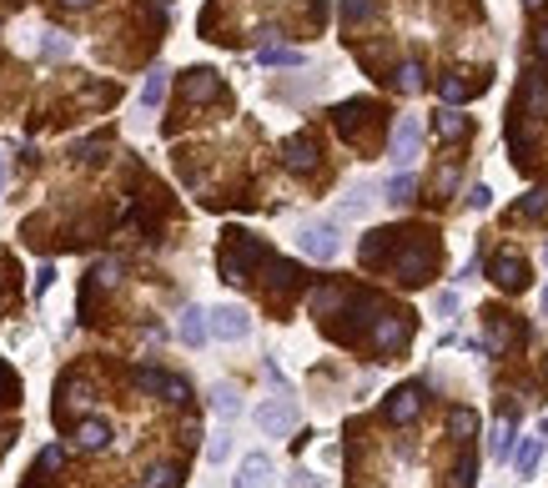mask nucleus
<instances>
[{
    "label": "nucleus",
    "instance_id": "obj_1",
    "mask_svg": "<svg viewBox=\"0 0 548 488\" xmlns=\"http://www.w3.org/2000/svg\"><path fill=\"white\" fill-rule=\"evenodd\" d=\"M358 257H362V267H382L403 287H418L438 272L443 247H438V232H428V227H382V232L362 236Z\"/></svg>",
    "mask_w": 548,
    "mask_h": 488
},
{
    "label": "nucleus",
    "instance_id": "obj_2",
    "mask_svg": "<svg viewBox=\"0 0 548 488\" xmlns=\"http://www.w3.org/2000/svg\"><path fill=\"white\" fill-rule=\"evenodd\" d=\"M266 247L262 236H251L242 232V227H232V232L221 236V252H217V267H221V283H232V287H247L251 277H257V267L266 262Z\"/></svg>",
    "mask_w": 548,
    "mask_h": 488
},
{
    "label": "nucleus",
    "instance_id": "obj_3",
    "mask_svg": "<svg viewBox=\"0 0 548 488\" xmlns=\"http://www.w3.org/2000/svg\"><path fill=\"white\" fill-rule=\"evenodd\" d=\"M377 116H382V111L358 96V101H343V106L332 111V127H337V136H343L347 146H367V131L377 127Z\"/></svg>",
    "mask_w": 548,
    "mask_h": 488
},
{
    "label": "nucleus",
    "instance_id": "obj_4",
    "mask_svg": "<svg viewBox=\"0 0 548 488\" xmlns=\"http://www.w3.org/2000/svg\"><path fill=\"white\" fill-rule=\"evenodd\" d=\"M257 272H266L262 283H266V298H272V302H282V298H292V292H302V283H307V272H302L297 262H282V257H272V252H266V262Z\"/></svg>",
    "mask_w": 548,
    "mask_h": 488
},
{
    "label": "nucleus",
    "instance_id": "obj_5",
    "mask_svg": "<svg viewBox=\"0 0 548 488\" xmlns=\"http://www.w3.org/2000/svg\"><path fill=\"white\" fill-rule=\"evenodd\" d=\"M488 277H493V287H503V292H523L529 287V257L523 252H493L488 257Z\"/></svg>",
    "mask_w": 548,
    "mask_h": 488
},
{
    "label": "nucleus",
    "instance_id": "obj_6",
    "mask_svg": "<svg viewBox=\"0 0 548 488\" xmlns=\"http://www.w3.org/2000/svg\"><path fill=\"white\" fill-rule=\"evenodd\" d=\"M206 332L221 337V343H242V337L251 332L247 307H232V302H227V307H212V313H206Z\"/></svg>",
    "mask_w": 548,
    "mask_h": 488
},
{
    "label": "nucleus",
    "instance_id": "obj_7",
    "mask_svg": "<svg viewBox=\"0 0 548 488\" xmlns=\"http://www.w3.org/2000/svg\"><path fill=\"white\" fill-rule=\"evenodd\" d=\"M297 247L313 257V262H332L343 242H337V227H332V221H307V227H302V236H297Z\"/></svg>",
    "mask_w": 548,
    "mask_h": 488
},
{
    "label": "nucleus",
    "instance_id": "obj_8",
    "mask_svg": "<svg viewBox=\"0 0 548 488\" xmlns=\"http://www.w3.org/2000/svg\"><path fill=\"white\" fill-rule=\"evenodd\" d=\"M423 403H428V398H423V383H403V388L388 398L382 418H388L392 428H407L413 418H418V413H423Z\"/></svg>",
    "mask_w": 548,
    "mask_h": 488
},
{
    "label": "nucleus",
    "instance_id": "obj_9",
    "mask_svg": "<svg viewBox=\"0 0 548 488\" xmlns=\"http://www.w3.org/2000/svg\"><path fill=\"white\" fill-rule=\"evenodd\" d=\"M317 157H322V146H317L313 131H297V136H287V146H282V167H287V172H297V176L317 172Z\"/></svg>",
    "mask_w": 548,
    "mask_h": 488
},
{
    "label": "nucleus",
    "instance_id": "obj_10",
    "mask_svg": "<svg viewBox=\"0 0 548 488\" xmlns=\"http://www.w3.org/2000/svg\"><path fill=\"white\" fill-rule=\"evenodd\" d=\"M257 428H262L266 438H287L297 428V408L287 398H266L262 408H257Z\"/></svg>",
    "mask_w": 548,
    "mask_h": 488
},
{
    "label": "nucleus",
    "instance_id": "obj_11",
    "mask_svg": "<svg viewBox=\"0 0 548 488\" xmlns=\"http://www.w3.org/2000/svg\"><path fill=\"white\" fill-rule=\"evenodd\" d=\"M217 96H221L217 71H202V66H197V71L181 76V101H187V106H202V101H217Z\"/></svg>",
    "mask_w": 548,
    "mask_h": 488
},
{
    "label": "nucleus",
    "instance_id": "obj_12",
    "mask_svg": "<svg viewBox=\"0 0 548 488\" xmlns=\"http://www.w3.org/2000/svg\"><path fill=\"white\" fill-rule=\"evenodd\" d=\"M418 142H423V121H418V116H403V121L392 127V161L407 167V161L418 157Z\"/></svg>",
    "mask_w": 548,
    "mask_h": 488
},
{
    "label": "nucleus",
    "instance_id": "obj_13",
    "mask_svg": "<svg viewBox=\"0 0 548 488\" xmlns=\"http://www.w3.org/2000/svg\"><path fill=\"white\" fill-rule=\"evenodd\" d=\"M76 448H86V453L111 448V423H106V418H81V423H76Z\"/></svg>",
    "mask_w": 548,
    "mask_h": 488
},
{
    "label": "nucleus",
    "instance_id": "obj_14",
    "mask_svg": "<svg viewBox=\"0 0 548 488\" xmlns=\"http://www.w3.org/2000/svg\"><path fill=\"white\" fill-rule=\"evenodd\" d=\"M236 488H272V458L247 453V463H242V473H236Z\"/></svg>",
    "mask_w": 548,
    "mask_h": 488
},
{
    "label": "nucleus",
    "instance_id": "obj_15",
    "mask_svg": "<svg viewBox=\"0 0 548 488\" xmlns=\"http://www.w3.org/2000/svg\"><path fill=\"white\" fill-rule=\"evenodd\" d=\"M488 328H493V337H488V347H503V343H513V347H523V337L529 332L518 328L508 313H488Z\"/></svg>",
    "mask_w": 548,
    "mask_h": 488
},
{
    "label": "nucleus",
    "instance_id": "obj_16",
    "mask_svg": "<svg viewBox=\"0 0 548 488\" xmlns=\"http://www.w3.org/2000/svg\"><path fill=\"white\" fill-rule=\"evenodd\" d=\"M544 443H548V423H538L529 438H523V448H518V473H523V478L538 469V453H544Z\"/></svg>",
    "mask_w": 548,
    "mask_h": 488
},
{
    "label": "nucleus",
    "instance_id": "obj_17",
    "mask_svg": "<svg viewBox=\"0 0 548 488\" xmlns=\"http://www.w3.org/2000/svg\"><path fill=\"white\" fill-rule=\"evenodd\" d=\"M478 91H488V76L463 81V71H453V76H443V101H473Z\"/></svg>",
    "mask_w": 548,
    "mask_h": 488
},
{
    "label": "nucleus",
    "instance_id": "obj_18",
    "mask_svg": "<svg viewBox=\"0 0 548 488\" xmlns=\"http://www.w3.org/2000/svg\"><path fill=\"white\" fill-rule=\"evenodd\" d=\"M212 413L227 418V423L242 413V393H236V383H217V388H212Z\"/></svg>",
    "mask_w": 548,
    "mask_h": 488
},
{
    "label": "nucleus",
    "instance_id": "obj_19",
    "mask_svg": "<svg viewBox=\"0 0 548 488\" xmlns=\"http://www.w3.org/2000/svg\"><path fill=\"white\" fill-rule=\"evenodd\" d=\"M488 453L498 458V463L513 458V418H498V423H493V433H488Z\"/></svg>",
    "mask_w": 548,
    "mask_h": 488
},
{
    "label": "nucleus",
    "instance_id": "obj_20",
    "mask_svg": "<svg viewBox=\"0 0 548 488\" xmlns=\"http://www.w3.org/2000/svg\"><path fill=\"white\" fill-rule=\"evenodd\" d=\"M181 343H187V347L206 343V313H202V307H187V313H181Z\"/></svg>",
    "mask_w": 548,
    "mask_h": 488
},
{
    "label": "nucleus",
    "instance_id": "obj_21",
    "mask_svg": "<svg viewBox=\"0 0 548 488\" xmlns=\"http://www.w3.org/2000/svg\"><path fill=\"white\" fill-rule=\"evenodd\" d=\"M413 197H418V176H413V172H397V176L388 182V202H392V206H407Z\"/></svg>",
    "mask_w": 548,
    "mask_h": 488
},
{
    "label": "nucleus",
    "instance_id": "obj_22",
    "mask_svg": "<svg viewBox=\"0 0 548 488\" xmlns=\"http://www.w3.org/2000/svg\"><path fill=\"white\" fill-rule=\"evenodd\" d=\"M443 142H458V136H468V116H458V111H438V121H433Z\"/></svg>",
    "mask_w": 548,
    "mask_h": 488
},
{
    "label": "nucleus",
    "instance_id": "obj_23",
    "mask_svg": "<svg viewBox=\"0 0 548 488\" xmlns=\"http://www.w3.org/2000/svg\"><path fill=\"white\" fill-rule=\"evenodd\" d=\"M176 484H181V469H176V463H151L142 478V488H176Z\"/></svg>",
    "mask_w": 548,
    "mask_h": 488
},
{
    "label": "nucleus",
    "instance_id": "obj_24",
    "mask_svg": "<svg viewBox=\"0 0 548 488\" xmlns=\"http://www.w3.org/2000/svg\"><path fill=\"white\" fill-rule=\"evenodd\" d=\"M161 101H166V71L157 66V71L146 76V86H142V106H146V111H157Z\"/></svg>",
    "mask_w": 548,
    "mask_h": 488
},
{
    "label": "nucleus",
    "instance_id": "obj_25",
    "mask_svg": "<svg viewBox=\"0 0 548 488\" xmlns=\"http://www.w3.org/2000/svg\"><path fill=\"white\" fill-rule=\"evenodd\" d=\"M392 86H397L403 96L423 91V66H418V61H403V66H397V76H392Z\"/></svg>",
    "mask_w": 548,
    "mask_h": 488
},
{
    "label": "nucleus",
    "instance_id": "obj_26",
    "mask_svg": "<svg viewBox=\"0 0 548 488\" xmlns=\"http://www.w3.org/2000/svg\"><path fill=\"white\" fill-rule=\"evenodd\" d=\"M166 378H172V373H161V368H136V373H131V383H136V388H142V393H166Z\"/></svg>",
    "mask_w": 548,
    "mask_h": 488
},
{
    "label": "nucleus",
    "instance_id": "obj_27",
    "mask_svg": "<svg viewBox=\"0 0 548 488\" xmlns=\"http://www.w3.org/2000/svg\"><path fill=\"white\" fill-rule=\"evenodd\" d=\"M11 403H20V378H16V368L0 358V408H11Z\"/></svg>",
    "mask_w": 548,
    "mask_h": 488
},
{
    "label": "nucleus",
    "instance_id": "obj_28",
    "mask_svg": "<svg viewBox=\"0 0 548 488\" xmlns=\"http://www.w3.org/2000/svg\"><path fill=\"white\" fill-rule=\"evenodd\" d=\"M473 478H478V458L463 453V458L453 463V478H448V488H473Z\"/></svg>",
    "mask_w": 548,
    "mask_h": 488
},
{
    "label": "nucleus",
    "instance_id": "obj_29",
    "mask_svg": "<svg viewBox=\"0 0 548 488\" xmlns=\"http://www.w3.org/2000/svg\"><path fill=\"white\" fill-rule=\"evenodd\" d=\"M377 0H343V26H362V20H373Z\"/></svg>",
    "mask_w": 548,
    "mask_h": 488
},
{
    "label": "nucleus",
    "instance_id": "obj_30",
    "mask_svg": "<svg viewBox=\"0 0 548 488\" xmlns=\"http://www.w3.org/2000/svg\"><path fill=\"white\" fill-rule=\"evenodd\" d=\"M544 212H548V197H544V191H529V197L513 206V217H518V221H533V217H544Z\"/></svg>",
    "mask_w": 548,
    "mask_h": 488
},
{
    "label": "nucleus",
    "instance_id": "obj_31",
    "mask_svg": "<svg viewBox=\"0 0 548 488\" xmlns=\"http://www.w3.org/2000/svg\"><path fill=\"white\" fill-rule=\"evenodd\" d=\"M262 66H302V50H287V46H262Z\"/></svg>",
    "mask_w": 548,
    "mask_h": 488
},
{
    "label": "nucleus",
    "instance_id": "obj_32",
    "mask_svg": "<svg viewBox=\"0 0 548 488\" xmlns=\"http://www.w3.org/2000/svg\"><path fill=\"white\" fill-rule=\"evenodd\" d=\"M448 423H453L458 438H473V433H478V413H473V408H453V418H448Z\"/></svg>",
    "mask_w": 548,
    "mask_h": 488
},
{
    "label": "nucleus",
    "instance_id": "obj_33",
    "mask_svg": "<svg viewBox=\"0 0 548 488\" xmlns=\"http://www.w3.org/2000/svg\"><path fill=\"white\" fill-rule=\"evenodd\" d=\"M41 56H50V61H61V56H71V41H66L61 31H46V41H41Z\"/></svg>",
    "mask_w": 548,
    "mask_h": 488
},
{
    "label": "nucleus",
    "instance_id": "obj_34",
    "mask_svg": "<svg viewBox=\"0 0 548 488\" xmlns=\"http://www.w3.org/2000/svg\"><path fill=\"white\" fill-rule=\"evenodd\" d=\"M227 453H232V433L221 428V433H212V443H206V463H221Z\"/></svg>",
    "mask_w": 548,
    "mask_h": 488
},
{
    "label": "nucleus",
    "instance_id": "obj_35",
    "mask_svg": "<svg viewBox=\"0 0 548 488\" xmlns=\"http://www.w3.org/2000/svg\"><path fill=\"white\" fill-rule=\"evenodd\" d=\"M106 157V136H96V142H81L76 146V161H101Z\"/></svg>",
    "mask_w": 548,
    "mask_h": 488
},
{
    "label": "nucleus",
    "instance_id": "obj_36",
    "mask_svg": "<svg viewBox=\"0 0 548 488\" xmlns=\"http://www.w3.org/2000/svg\"><path fill=\"white\" fill-rule=\"evenodd\" d=\"M468 206H473V212H488V206H493V191H488V187H473Z\"/></svg>",
    "mask_w": 548,
    "mask_h": 488
},
{
    "label": "nucleus",
    "instance_id": "obj_37",
    "mask_svg": "<svg viewBox=\"0 0 548 488\" xmlns=\"http://www.w3.org/2000/svg\"><path fill=\"white\" fill-rule=\"evenodd\" d=\"M50 283H56V267H50V262H46V267L35 272V292H46Z\"/></svg>",
    "mask_w": 548,
    "mask_h": 488
},
{
    "label": "nucleus",
    "instance_id": "obj_38",
    "mask_svg": "<svg viewBox=\"0 0 548 488\" xmlns=\"http://www.w3.org/2000/svg\"><path fill=\"white\" fill-rule=\"evenodd\" d=\"M66 11H86V5H91V0H61Z\"/></svg>",
    "mask_w": 548,
    "mask_h": 488
},
{
    "label": "nucleus",
    "instance_id": "obj_39",
    "mask_svg": "<svg viewBox=\"0 0 548 488\" xmlns=\"http://www.w3.org/2000/svg\"><path fill=\"white\" fill-rule=\"evenodd\" d=\"M523 5H529V11H538V5H544V0H523Z\"/></svg>",
    "mask_w": 548,
    "mask_h": 488
},
{
    "label": "nucleus",
    "instance_id": "obj_40",
    "mask_svg": "<svg viewBox=\"0 0 548 488\" xmlns=\"http://www.w3.org/2000/svg\"><path fill=\"white\" fill-rule=\"evenodd\" d=\"M544 317H548V287H544Z\"/></svg>",
    "mask_w": 548,
    "mask_h": 488
},
{
    "label": "nucleus",
    "instance_id": "obj_41",
    "mask_svg": "<svg viewBox=\"0 0 548 488\" xmlns=\"http://www.w3.org/2000/svg\"><path fill=\"white\" fill-rule=\"evenodd\" d=\"M0 182H5V161H0Z\"/></svg>",
    "mask_w": 548,
    "mask_h": 488
},
{
    "label": "nucleus",
    "instance_id": "obj_42",
    "mask_svg": "<svg viewBox=\"0 0 548 488\" xmlns=\"http://www.w3.org/2000/svg\"><path fill=\"white\" fill-rule=\"evenodd\" d=\"M544 262H548V252H544Z\"/></svg>",
    "mask_w": 548,
    "mask_h": 488
}]
</instances>
